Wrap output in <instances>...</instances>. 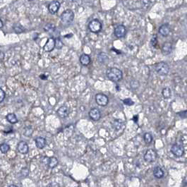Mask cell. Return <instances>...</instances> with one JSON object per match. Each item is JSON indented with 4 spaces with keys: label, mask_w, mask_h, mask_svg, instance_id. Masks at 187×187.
<instances>
[{
    "label": "cell",
    "mask_w": 187,
    "mask_h": 187,
    "mask_svg": "<svg viewBox=\"0 0 187 187\" xmlns=\"http://www.w3.org/2000/svg\"><path fill=\"white\" fill-rule=\"evenodd\" d=\"M106 75L108 79L114 83L120 81L123 78L122 71L115 67L108 69L106 71Z\"/></svg>",
    "instance_id": "6da1fadb"
},
{
    "label": "cell",
    "mask_w": 187,
    "mask_h": 187,
    "mask_svg": "<svg viewBox=\"0 0 187 187\" xmlns=\"http://www.w3.org/2000/svg\"><path fill=\"white\" fill-rule=\"evenodd\" d=\"M73 19H74V14L70 9L65 10L61 15V21L64 25H69L71 24Z\"/></svg>",
    "instance_id": "7a4b0ae2"
},
{
    "label": "cell",
    "mask_w": 187,
    "mask_h": 187,
    "mask_svg": "<svg viewBox=\"0 0 187 187\" xmlns=\"http://www.w3.org/2000/svg\"><path fill=\"white\" fill-rule=\"evenodd\" d=\"M155 69L157 74L160 75V76H165L170 71V66L166 62H161L155 64Z\"/></svg>",
    "instance_id": "3957f363"
},
{
    "label": "cell",
    "mask_w": 187,
    "mask_h": 187,
    "mask_svg": "<svg viewBox=\"0 0 187 187\" xmlns=\"http://www.w3.org/2000/svg\"><path fill=\"white\" fill-rule=\"evenodd\" d=\"M88 28L92 33H98L102 30V24L98 19H93L88 24Z\"/></svg>",
    "instance_id": "277c9868"
},
{
    "label": "cell",
    "mask_w": 187,
    "mask_h": 187,
    "mask_svg": "<svg viewBox=\"0 0 187 187\" xmlns=\"http://www.w3.org/2000/svg\"><path fill=\"white\" fill-rule=\"evenodd\" d=\"M143 159L147 162H153L157 159V152L153 149H148L144 154Z\"/></svg>",
    "instance_id": "5b68a950"
},
{
    "label": "cell",
    "mask_w": 187,
    "mask_h": 187,
    "mask_svg": "<svg viewBox=\"0 0 187 187\" xmlns=\"http://www.w3.org/2000/svg\"><path fill=\"white\" fill-rule=\"evenodd\" d=\"M96 101L98 105L105 107L109 103V98L106 95L103 93H98L96 96Z\"/></svg>",
    "instance_id": "8992f818"
},
{
    "label": "cell",
    "mask_w": 187,
    "mask_h": 187,
    "mask_svg": "<svg viewBox=\"0 0 187 187\" xmlns=\"http://www.w3.org/2000/svg\"><path fill=\"white\" fill-rule=\"evenodd\" d=\"M171 152L175 156L177 157H181L184 154V149L182 145L179 144H174L171 148Z\"/></svg>",
    "instance_id": "52a82bcc"
},
{
    "label": "cell",
    "mask_w": 187,
    "mask_h": 187,
    "mask_svg": "<svg viewBox=\"0 0 187 187\" xmlns=\"http://www.w3.org/2000/svg\"><path fill=\"white\" fill-rule=\"evenodd\" d=\"M114 34L117 38H122L125 37L127 34V28L124 25H119L116 26L114 30Z\"/></svg>",
    "instance_id": "ba28073f"
},
{
    "label": "cell",
    "mask_w": 187,
    "mask_h": 187,
    "mask_svg": "<svg viewBox=\"0 0 187 187\" xmlns=\"http://www.w3.org/2000/svg\"><path fill=\"white\" fill-rule=\"evenodd\" d=\"M88 114H89L90 118H91L92 120L96 121L100 120V119L101 117L100 111L98 108H93V109H91L89 111Z\"/></svg>",
    "instance_id": "9c48e42d"
},
{
    "label": "cell",
    "mask_w": 187,
    "mask_h": 187,
    "mask_svg": "<svg viewBox=\"0 0 187 187\" xmlns=\"http://www.w3.org/2000/svg\"><path fill=\"white\" fill-rule=\"evenodd\" d=\"M17 150L21 154L26 155L28 152V145L25 141H20L17 145Z\"/></svg>",
    "instance_id": "30bf717a"
},
{
    "label": "cell",
    "mask_w": 187,
    "mask_h": 187,
    "mask_svg": "<svg viewBox=\"0 0 187 187\" xmlns=\"http://www.w3.org/2000/svg\"><path fill=\"white\" fill-rule=\"evenodd\" d=\"M60 7V3L58 1H52L48 6V10L52 14H55L57 12Z\"/></svg>",
    "instance_id": "8fae6325"
},
{
    "label": "cell",
    "mask_w": 187,
    "mask_h": 187,
    "mask_svg": "<svg viewBox=\"0 0 187 187\" xmlns=\"http://www.w3.org/2000/svg\"><path fill=\"white\" fill-rule=\"evenodd\" d=\"M55 47V40L52 37H50L47 40V42L44 46L43 50L45 51V52H51V51L53 50V49Z\"/></svg>",
    "instance_id": "7c38bea8"
},
{
    "label": "cell",
    "mask_w": 187,
    "mask_h": 187,
    "mask_svg": "<svg viewBox=\"0 0 187 187\" xmlns=\"http://www.w3.org/2000/svg\"><path fill=\"white\" fill-rule=\"evenodd\" d=\"M170 27L168 24H163L159 28V33L163 37H167L170 33Z\"/></svg>",
    "instance_id": "4fadbf2b"
},
{
    "label": "cell",
    "mask_w": 187,
    "mask_h": 187,
    "mask_svg": "<svg viewBox=\"0 0 187 187\" xmlns=\"http://www.w3.org/2000/svg\"><path fill=\"white\" fill-rule=\"evenodd\" d=\"M57 114L61 118H66L69 114V109L66 106H62L57 110Z\"/></svg>",
    "instance_id": "5bb4252c"
},
{
    "label": "cell",
    "mask_w": 187,
    "mask_h": 187,
    "mask_svg": "<svg viewBox=\"0 0 187 187\" xmlns=\"http://www.w3.org/2000/svg\"><path fill=\"white\" fill-rule=\"evenodd\" d=\"M172 45L170 42H166L162 45V53L164 55H168L172 52Z\"/></svg>",
    "instance_id": "9a60e30c"
},
{
    "label": "cell",
    "mask_w": 187,
    "mask_h": 187,
    "mask_svg": "<svg viewBox=\"0 0 187 187\" xmlns=\"http://www.w3.org/2000/svg\"><path fill=\"white\" fill-rule=\"evenodd\" d=\"M35 142L36 147L39 149L44 148V147L46 145V143H47V141H46V139L45 138H42V137L36 138Z\"/></svg>",
    "instance_id": "2e32d148"
},
{
    "label": "cell",
    "mask_w": 187,
    "mask_h": 187,
    "mask_svg": "<svg viewBox=\"0 0 187 187\" xmlns=\"http://www.w3.org/2000/svg\"><path fill=\"white\" fill-rule=\"evenodd\" d=\"M47 164L48 165V167L51 169L55 168V167L57 166L58 165V160H57V157H48V160L47 161Z\"/></svg>",
    "instance_id": "e0dca14e"
},
{
    "label": "cell",
    "mask_w": 187,
    "mask_h": 187,
    "mask_svg": "<svg viewBox=\"0 0 187 187\" xmlns=\"http://www.w3.org/2000/svg\"><path fill=\"white\" fill-rule=\"evenodd\" d=\"M80 62L83 66H88L91 63V57L86 54H83L80 57Z\"/></svg>",
    "instance_id": "ac0fdd59"
},
{
    "label": "cell",
    "mask_w": 187,
    "mask_h": 187,
    "mask_svg": "<svg viewBox=\"0 0 187 187\" xmlns=\"http://www.w3.org/2000/svg\"><path fill=\"white\" fill-rule=\"evenodd\" d=\"M153 175L156 179H162L164 177V172L160 167H155L153 170Z\"/></svg>",
    "instance_id": "d6986e66"
},
{
    "label": "cell",
    "mask_w": 187,
    "mask_h": 187,
    "mask_svg": "<svg viewBox=\"0 0 187 187\" xmlns=\"http://www.w3.org/2000/svg\"><path fill=\"white\" fill-rule=\"evenodd\" d=\"M6 119L9 123H11L12 124H16L18 122V119L14 113H9V114H8L6 116Z\"/></svg>",
    "instance_id": "ffe728a7"
},
{
    "label": "cell",
    "mask_w": 187,
    "mask_h": 187,
    "mask_svg": "<svg viewBox=\"0 0 187 187\" xmlns=\"http://www.w3.org/2000/svg\"><path fill=\"white\" fill-rule=\"evenodd\" d=\"M112 127L116 130H119L121 129V128L124 127V122L121 120V119H116L113 121L112 123Z\"/></svg>",
    "instance_id": "44dd1931"
},
{
    "label": "cell",
    "mask_w": 187,
    "mask_h": 187,
    "mask_svg": "<svg viewBox=\"0 0 187 187\" xmlns=\"http://www.w3.org/2000/svg\"><path fill=\"white\" fill-rule=\"evenodd\" d=\"M98 60L100 63L105 64L108 60V56L105 52H101L98 56Z\"/></svg>",
    "instance_id": "7402d4cb"
},
{
    "label": "cell",
    "mask_w": 187,
    "mask_h": 187,
    "mask_svg": "<svg viewBox=\"0 0 187 187\" xmlns=\"http://www.w3.org/2000/svg\"><path fill=\"white\" fill-rule=\"evenodd\" d=\"M162 94L163 98L165 99H169V98H171L172 96V91L170 88H163L162 91Z\"/></svg>",
    "instance_id": "603a6c76"
},
{
    "label": "cell",
    "mask_w": 187,
    "mask_h": 187,
    "mask_svg": "<svg viewBox=\"0 0 187 187\" xmlns=\"http://www.w3.org/2000/svg\"><path fill=\"white\" fill-rule=\"evenodd\" d=\"M143 140L146 144L151 143L152 141V136L150 133H145L143 136Z\"/></svg>",
    "instance_id": "cb8c5ba5"
},
{
    "label": "cell",
    "mask_w": 187,
    "mask_h": 187,
    "mask_svg": "<svg viewBox=\"0 0 187 187\" xmlns=\"http://www.w3.org/2000/svg\"><path fill=\"white\" fill-rule=\"evenodd\" d=\"M9 150H10V146H9L7 143H1V145H0V151L2 152V153L5 154L9 151Z\"/></svg>",
    "instance_id": "d4e9b609"
},
{
    "label": "cell",
    "mask_w": 187,
    "mask_h": 187,
    "mask_svg": "<svg viewBox=\"0 0 187 187\" xmlns=\"http://www.w3.org/2000/svg\"><path fill=\"white\" fill-rule=\"evenodd\" d=\"M14 31H15L16 33L18 34H20L24 31V27H23L22 26H21L19 24H16V25L14 26Z\"/></svg>",
    "instance_id": "484cf974"
},
{
    "label": "cell",
    "mask_w": 187,
    "mask_h": 187,
    "mask_svg": "<svg viewBox=\"0 0 187 187\" xmlns=\"http://www.w3.org/2000/svg\"><path fill=\"white\" fill-rule=\"evenodd\" d=\"M55 26L52 24H47V26L44 28V30L47 32H52V31L55 30Z\"/></svg>",
    "instance_id": "4316f807"
},
{
    "label": "cell",
    "mask_w": 187,
    "mask_h": 187,
    "mask_svg": "<svg viewBox=\"0 0 187 187\" xmlns=\"http://www.w3.org/2000/svg\"><path fill=\"white\" fill-rule=\"evenodd\" d=\"M139 86H140V84H139V82L138 81H135V80H134V81H132L131 82V87H132V88H133V89H137Z\"/></svg>",
    "instance_id": "83f0119b"
},
{
    "label": "cell",
    "mask_w": 187,
    "mask_h": 187,
    "mask_svg": "<svg viewBox=\"0 0 187 187\" xmlns=\"http://www.w3.org/2000/svg\"><path fill=\"white\" fill-rule=\"evenodd\" d=\"M123 103H124V105L128 106H131V105H134V102L132 100V99L130 98H127V99L124 100H123Z\"/></svg>",
    "instance_id": "f1b7e54d"
},
{
    "label": "cell",
    "mask_w": 187,
    "mask_h": 187,
    "mask_svg": "<svg viewBox=\"0 0 187 187\" xmlns=\"http://www.w3.org/2000/svg\"><path fill=\"white\" fill-rule=\"evenodd\" d=\"M55 47L57 49H62V47H63V43H62V42L61 41L60 39H57V40H55Z\"/></svg>",
    "instance_id": "f546056e"
},
{
    "label": "cell",
    "mask_w": 187,
    "mask_h": 187,
    "mask_svg": "<svg viewBox=\"0 0 187 187\" xmlns=\"http://www.w3.org/2000/svg\"><path fill=\"white\" fill-rule=\"evenodd\" d=\"M28 173H29V170L27 167H24V168H23L22 170H21V175L24 177H27L28 175Z\"/></svg>",
    "instance_id": "4dcf8cb0"
},
{
    "label": "cell",
    "mask_w": 187,
    "mask_h": 187,
    "mask_svg": "<svg viewBox=\"0 0 187 187\" xmlns=\"http://www.w3.org/2000/svg\"><path fill=\"white\" fill-rule=\"evenodd\" d=\"M5 92L3 91L1 88H0V103L4 101V98H5Z\"/></svg>",
    "instance_id": "1f68e13d"
},
{
    "label": "cell",
    "mask_w": 187,
    "mask_h": 187,
    "mask_svg": "<svg viewBox=\"0 0 187 187\" xmlns=\"http://www.w3.org/2000/svg\"><path fill=\"white\" fill-rule=\"evenodd\" d=\"M49 186H50V187H60V184L56 183V182H52V183L49 184Z\"/></svg>",
    "instance_id": "d6a6232c"
},
{
    "label": "cell",
    "mask_w": 187,
    "mask_h": 187,
    "mask_svg": "<svg viewBox=\"0 0 187 187\" xmlns=\"http://www.w3.org/2000/svg\"><path fill=\"white\" fill-rule=\"evenodd\" d=\"M40 78H41V79H42V80H46V79H47V76H45L44 74L40 75Z\"/></svg>",
    "instance_id": "836d02e7"
},
{
    "label": "cell",
    "mask_w": 187,
    "mask_h": 187,
    "mask_svg": "<svg viewBox=\"0 0 187 187\" xmlns=\"http://www.w3.org/2000/svg\"><path fill=\"white\" fill-rule=\"evenodd\" d=\"M2 27H3V22L1 21V19H0V28H1Z\"/></svg>",
    "instance_id": "e575fe53"
},
{
    "label": "cell",
    "mask_w": 187,
    "mask_h": 187,
    "mask_svg": "<svg viewBox=\"0 0 187 187\" xmlns=\"http://www.w3.org/2000/svg\"><path fill=\"white\" fill-rule=\"evenodd\" d=\"M9 187H18V186H16V185H11V186H9Z\"/></svg>",
    "instance_id": "d590c367"
},
{
    "label": "cell",
    "mask_w": 187,
    "mask_h": 187,
    "mask_svg": "<svg viewBox=\"0 0 187 187\" xmlns=\"http://www.w3.org/2000/svg\"><path fill=\"white\" fill-rule=\"evenodd\" d=\"M76 187H78V186H76Z\"/></svg>",
    "instance_id": "8d00e7d4"
}]
</instances>
